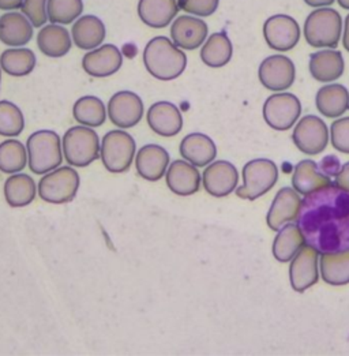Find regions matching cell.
Listing matches in <instances>:
<instances>
[{"label": "cell", "mask_w": 349, "mask_h": 356, "mask_svg": "<svg viewBox=\"0 0 349 356\" xmlns=\"http://www.w3.org/2000/svg\"><path fill=\"white\" fill-rule=\"evenodd\" d=\"M306 245L320 255L349 249V191L336 183L306 195L296 218Z\"/></svg>", "instance_id": "6da1fadb"}, {"label": "cell", "mask_w": 349, "mask_h": 356, "mask_svg": "<svg viewBox=\"0 0 349 356\" xmlns=\"http://www.w3.org/2000/svg\"><path fill=\"white\" fill-rule=\"evenodd\" d=\"M143 63L147 72L160 81L179 78L187 67L186 54L168 37L152 38L143 49Z\"/></svg>", "instance_id": "7a4b0ae2"}, {"label": "cell", "mask_w": 349, "mask_h": 356, "mask_svg": "<svg viewBox=\"0 0 349 356\" xmlns=\"http://www.w3.org/2000/svg\"><path fill=\"white\" fill-rule=\"evenodd\" d=\"M28 165L35 175H45L60 167L63 146L58 133L52 130L35 131L26 143Z\"/></svg>", "instance_id": "3957f363"}, {"label": "cell", "mask_w": 349, "mask_h": 356, "mask_svg": "<svg viewBox=\"0 0 349 356\" xmlns=\"http://www.w3.org/2000/svg\"><path fill=\"white\" fill-rule=\"evenodd\" d=\"M343 33V19L339 11L320 7L309 14L305 22V38L314 48H336Z\"/></svg>", "instance_id": "277c9868"}, {"label": "cell", "mask_w": 349, "mask_h": 356, "mask_svg": "<svg viewBox=\"0 0 349 356\" xmlns=\"http://www.w3.org/2000/svg\"><path fill=\"white\" fill-rule=\"evenodd\" d=\"M63 154L71 167H88L100 157L102 143L92 127L75 126L63 136Z\"/></svg>", "instance_id": "5b68a950"}, {"label": "cell", "mask_w": 349, "mask_h": 356, "mask_svg": "<svg viewBox=\"0 0 349 356\" xmlns=\"http://www.w3.org/2000/svg\"><path fill=\"white\" fill-rule=\"evenodd\" d=\"M137 154V143L131 134L123 130L108 131L102 141L100 157L106 171L124 174L130 170Z\"/></svg>", "instance_id": "8992f818"}, {"label": "cell", "mask_w": 349, "mask_h": 356, "mask_svg": "<svg viewBox=\"0 0 349 356\" xmlns=\"http://www.w3.org/2000/svg\"><path fill=\"white\" fill-rule=\"evenodd\" d=\"M79 183V175L72 167H59L41 178L38 183V195L48 204H69L75 198Z\"/></svg>", "instance_id": "52a82bcc"}, {"label": "cell", "mask_w": 349, "mask_h": 356, "mask_svg": "<svg viewBox=\"0 0 349 356\" xmlns=\"http://www.w3.org/2000/svg\"><path fill=\"white\" fill-rule=\"evenodd\" d=\"M277 179L279 170L272 160H251L243 168V186L236 188V195L242 200L254 201L270 191Z\"/></svg>", "instance_id": "ba28073f"}, {"label": "cell", "mask_w": 349, "mask_h": 356, "mask_svg": "<svg viewBox=\"0 0 349 356\" xmlns=\"http://www.w3.org/2000/svg\"><path fill=\"white\" fill-rule=\"evenodd\" d=\"M302 113L300 100L292 93H277L265 102L263 119L276 131L289 130Z\"/></svg>", "instance_id": "9c48e42d"}, {"label": "cell", "mask_w": 349, "mask_h": 356, "mask_svg": "<svg viewBox=\"0 0 349 356\" xmlns=\"http://www.w3.org/2000/svg\"><path fill=\"white\" fill-rule=\"evenodd\" d=\"M292 140L302 153L310 156L319 154L326 149L329 143V129L320 118L307 115L296 124L292 133Z\"/></svg>", "instance_id": "30bf717a"}, {"label": "cell", "mask_w": 349, "mask_h": 356, "mask_svg": "<svg viewBox=\"0 0 349 356\" xmlns=\"http://www.w3.org/2000/svg\"><path fill=\"white\" fill-rule=\"evenodd\" d=\"M143 102L140 96L130 90L115 93L108 103L109 120L119 129H131L137 126L143 116Z\"/></svg>", "instance_id": "8fae6325"}, {"label": "cell", "mask_w": 349, "mask_h": 356, "mask_svg": "<svg viewBox=\"0 0 349 356\" xmlns=\"http://www.w3.org/2000/svg\"><path fill=\"white\" fill-rule=\"evenodd\" d=\"M263 37L272 49L286 52L299 42L300 28L295 18L285 14H276L269 17L263 24Z\"/></svg>", "instance_id": "7c38bea8"}, {"label": "cell", "mask_w": 349, "mask_h": 356, "mask_svg": "<svg viewBox=\"0 0 349 356\" xmlns=\"http://www.w3.org/2000/svg\"><path fill=\"white\" fill-rule=\"evenodd\" d=\"M258 76L266 89L281 92L289 89L295 83L296 69L288 56L273 55L261 63Z\"/></svg>", "instance_id": "4fadbf2b"}, {"label": "cell", "mask_w": 349, "mask_h": 356, "mask_svg": "<svg viewBox=\"0 0 349 356\" xmlns=\"http://www.w3.org/2000/svg\"><path fill=\"white\" fill-rule=\"evenodd\" d=\"M318 255L319 252L314 248L305 245L292 258L289 266V279L292 288L296 292H305L318 283Z\"/></svg>", "instance_id": "5bb4252c"}, {"label": "cell", "mask_w": 349, "mask_h": 356, "mask_svg": "<svg viewBox=\"0 0 349 356\" xmlns=\"http://www.w3.org/2000/svg\"><path fill=\"white\" fill-rule=\"evenodd\" d=\"M123 65V55L113 44H104L89 51L82 59V69L90 76L106 78L119 72Z\"/></svg>", "instance_id": "9a60e30c"}, {"label": "cell", "mask_w": 349, "mask_h": 356, "mask_svg": "<svg viewBox=\"0 0 349 356\" xmlns=\"http://www.w3.org/2000/svg\"><path fill=\"white\" fill-rule=\"evenodd\" d=\"M202 181L208 194L216 198H222L236 188L239 174L232 163L220 160L210 163L202 175Z\"/></svg>", "instance_id": "2e32d148"}, {"label": "cell", "mask_w": 349, "mask_h": 356, "mask_svg": "<svg viewBox=\"0 0 349 356\" xmlns=\"http://www.w3.org/2000/svg\"><path fill=\"white\" fill-rule=\"evenodd\" d=\"M208 24L193 15L177 17L171 26V38L180 49L200 48L208 38Z\"/></svg>", "instance_id": "e0dca14e"}, {"label": "cell", "mask_w": 349, "mask_h": 356, "mask_svg": "<svg viewBox=\"0 0 349 356\" xmlns=\"http://www.w3.org/2000/svg\"><path fill=\"white\" fill-rule=\"evenodd\" d=\"M171 157L167 149L160 145L149 143L142 146L136 154V168L140 178L147 181H157L170 167Z\"/></svg>", "instance_id": "ac0fdd59"}, {"label": "cell", "mask_w": 349, "mask_h": 356, "mask_svg": "<svg viewBox=\"0 0 349 356\" xmlns=\"http://www.w3.org/2000/svg\"><path fill=\"white\" fill-rule=\"evenodd\" d=\"M146 120L152 131L167 138L177 136L183 129L181 112L170 102L154 103L147 109Z\"/></svg>", "instance_id": "d6986e66"}, {"label": "cell", "mask_w": 349, "mask_h": 356, "mask_svg": "<svg viewBox=\"0 0 349 356\" xmlns=\"http://www.w3.org/2000/svg\"><path fill=\"white\" fill-rule=\"evenodd\" d=\"M302 198L295 188L284 187L273 200L268 213V225L273 231H279L285 224L295 221L300 211Z\"/></svg>", "instance_id": "ffe728a7"}, {"label": "cell", "mask_w": 349, "mask_h": 356, "mask_svg": "<svg viewBox=\"0 0 349 356\" xmlns=\"http://www.w3.org/2000/svg\"><path fill=\"white\" fill-rule=\"evenodd\" d=\"M165 180L170 190L179 197H190L201 187V174L195 165L184 160H176L170 164Z\"/></svg>", "instance_id": "44dd1931"}, {"label": "cell", "mask_w": 349, "mask_h": 356, "mask_svg": "<svg viewBox=\"0 0 349 356\" xmlns=\"http://www.w3.org/2000/svg\"><path fill=\"white\" fill-rule=\"evenodd\" d=\"M33 28L22 13H6L0 17V41L8 47H24L32 40Z\"/></svg>", "instance_id": "7402d4cb"}, {"label": "cell", "mask_w": 349, "mask_h": 356, "mask_svg": "<svg viewBox=\"0 0 349 356\" xmlns=\"http://www.w3.org/2000/svg\"><path fill=\"white\" fill-rule=\"evenodd\" d=\"M72 42L85 51H92L103 45L106 29L104 22L96 15H82L79 17L71 29Z\"/></svg>", "instance_id": "603a6c76"}, {"label": "cell", "mask_w": 349, "mask_h": 356, "mask_svg": "<svg viewBox=\"0 0 349 356\" xmlns=\"http://www.w3.org/2000/svg\"><path fill=\"white\" fill-rule=\"evenodd\" d=\"M179 152L186 161L195 167H206L217 156L216 143L202 133L186 136L180 143Z\"/></svg>", "instance_id": "cb8c5ba5"}, {"label": "cell", "mask_w": 349, "mask_h": 356, "mask_svg": "<svg viewBox=\"0 0 349 356\" xmlns=\"http://www.w3.org/2000/svg\"><path fill=\"white\" fill-rule=\"evenodd\" d=\"M179 13L177 0H140L138 17L140 21L153 28H167Z\"/></svg>", "instance_id": "d4e9b609"}, {"label": "cell", "mask_w": 349, "mask_h": 356, "mask_svg": "<svg viewBox=\"0 0 349 356\" xmlns=\"http://www.w3.org/2000/svg\"><path fill=\"white\" fill-rule=\"evenodd\" d=\"M70 32L58 24H51L42 26L37 36V47L48 58H63L70 52Z\"/></svg>", "instance_id": "484cf974"}, {"label": "cell", "mask_w": 349, "mask_h": 356, "mask_svg": "<svg viewBox=\"0 0 349 356\" xmlns=\"http://www.w3.org/2000/svg\"><path fill=\"white\" fill-rule=\"evenodd\" d=\"M315 106L326 118H340L349 109L348 89L339 83L322 86L316 93Z\"/></svg>", "instance_id": "4316f807"}, {"label": "cell", "mask_w": 349, "mask_h": 356, "mask_svg": "<svg viewBox=\"0 0 349 356\" xmlns=\"http://www.w3.org/2000/svg\"><path fill=\"white\" fill-rule=\"evenodd\" d=\"M329 184H332V178L325 175L320 167L313 160H303L295 167L292 186L299 194L309 195Z\"/></svg>", "instance_id": "83f0119b"}, {"label": "cell", "mask_w": 349, "mask_h": 356, "mask_svg": "<svg viewBox=\"0 0 349 356\" xmlns=\"http://www.w3.org/2000/svg\"><path fill=\"white\" fill-rule=\"evenodd\" d=\"M344 58L341 52L325 49L310 56V72L319 82H332L344 72Z\"/></svg>", "instance_id": "f1b7e54d"}, {"label": "cell", "mask_w": 349, "mask_h": 356, "mask_svg": "<svg viewBox=\"0 0 349 356\" xmlns=\"http://www.w3.org/2000/svg\"><path fill=\"white\" fill-rule=\"evenodd\" d=\"M37 186L26 174H13L4 183V198L11 208H25L35 201Z\"/></svg>", "instance_id": "f546056e"}, {"label": "cell", "mask_w": 349, "mask_h": 356, "mask_svg": "<svg viewBox=\"0 0 349 356\" xmlns=\"http://www.w3.org/2000/svg\"><path fill=\"white\" fill-rule=\"evenodd\" d=\"M234 54V47L225 32H217L204 42L201 49L202 62L211 69H220L227 66Z\"/></svg>", "instance_id": "4dcf8cb0"}, {"label": "cell", "mask_w": 349, "mask_h": 356, "mask_svg": "<svg viewBox=\"0 0 349 356\" xmlns=\"http://www.w3.org/2000/svg\"><path fill=\"white\" fill-rule=\"evenodd\" d=\"M320 275L325 283L340 286L349 284V249L320 255Z\"/></svg>", "instance_id": "1f68e13d"}, {"label": "cell", "mask_w": 349, "mask_h": 356, "mask_svg": "<svg viewBox=\"0 0 349 356\" xmlns=\"http://www.w3.org/2000/svg\"><path fill=\"white\" fill-rule=\"evenodd\" d=\"M305 243V236L298 224H286L279 229L273 242V255L279 262H289Z\"/></svg>", "instance_id": "d6a6232c"}, {"label": "cell", "mask_w": 349, "mask_h": 356, "mask_svg": "<svg viewBox=\"0 0 349 356\" xmlns=\"http://www.w3.org/2000/svg\"><path fill=\"white\" fill-rule=\"evenodd\" d=\"M72 116L86 127H100L106 120V108L103 100L96 96H83L78 99L72 107Z\"/></svg>", "instance_id": "836d02e7"}, {"label": "cell", "mask_w": 349, "mask_h": 356, "mask_svg": "<svg viewBox=\"0 0 349 356\" xmlns=\"http://www.w3.org/2000/svg\"><path fill=\"white\" fill-rule=\"evenodd\" d=\"M37 65L35 52L29 48L6 49L0 56V67L11 76H26Z\"/></svg>", "instance_id": "e575fe53"}, {"label": "cell", "mask_w": 349, "mask_h": 356, "mask_svg": "<svg viewBox=\"0 0 349 356\" xmlns=\"http://www.w3.org/2000/svg\"><path fill=\"white\" fill-rule=\"evenodd\" d=\"M28 164V149L17 140L0 143V171L7 175L19 174Z\"/></svg>", "instance_id": "d590c367"}, {"label": "cell", "mask_w": 349, "mask_h": 356, "mask_svg": "<svg viewBox=\"0 0 349 356\" xmlns=\"http://www.w3.org/2000/svg\"><path fill=\"white\" fill-rule=\"evenodd\" d=\"M83 11L82 0H48L47 13L52 24L69 25L75 22Z\"/></svg>", "instance_id": "8d00e7d4"}, {"label": "cell", "mask_w": 349, "mask_h": 356, "mask_svg": "<svg viewBox=\"0 0 349 356\" xmlns=\"http://www.w3.org/2000/svg\"><path fill=\"white\" fill-rule=\"evenodd\" d=\"M25 129V118L18 106L11 102H0V136L17 137Z\"/></svg>", "instance_id": "74e56055"}, {"label": "cell", "mask_w": 349, "mask_h": 356, "mask_svg": "<svg viewBox=\"0 0 349 356\" xmlns=\"http://www.w3.org/2000/svg\"><path fill=\"white\" fill-rule=\"evenodd\" d=\"M48 0H24L21 11L35 28H42L48 22Z\"/></svg>", "instance_id": "f35d334b"}, {"label": "cell", "mask_w": 349, "mask_h": 356, "mask_svg": "<svg viewBox=\"0 0 349 356\" xmlns=\"http://www.w3.org/2000/svg\"><path fill=\"white\" fill-rule=\"evenodd\" d=\"M330 140L336 150L349 154V118L333 122L330 127Z\"/></svg>", "instance_id": "ab89813d"}, {"label": "cell", "mask_w": 349, "mask_h": 356, "mask_svg": "<svg viewBox=\"0 0 349 356\" xmlns=\"http://www.w3.org/2000/svg\"><path fill=\"white\" fill-rule=\"evenodd\" d=\"M179 8L195 17L213 15L220 4V0H177Z\"/></svg>", "instance_id": "60d3db41"}, {"label": "cell", "mask_w": 349, "mask_h": 356, "mask_svg": "<svg viewBox=\"0 0 349 356\" xmlns=\"http://www.w3.org/2000/svg\"><path fill=\"white\" fill-rule=\"evenodd\" d=\"M319 167L322 170V172L325 175H327L329 178L337 177V174L341 170V164L340 160L336 156H326L322 159V161L319 163Z\"/></svg>", "instance_id": "b9f144b4"}, {"label": "cell", "mask_w": 349, "mask_h": 356, "mask_svg": "<svg viewBox=\"0 0 349 356\" xmlns=\"http://www.w3.org/2000/svg\"><path fill=\"white\" fill-rule=\"evenodd\" d=\"M336 184L344 190L349 191V163L344 164L340 172L336 177Z\"/></svg>", "instance_id": "7bdbcfd3"}, {"label": "cell", "mask_w": 349, "mask_h": 356, "mask_svg": "<svg viewBox=\"0 0 349 356\" xmlns=\"http://www.w3.org/2000/svg\"><path fill=\"white\" fill-rule=\"evenodd\" d=\"M24 0H0V10L3 11H14L22 7Z\"/></svg>", "instance_id": "ee69618b"}, {"label": "cell", "mask_w": 349, "mask_h": 356, "mask_svg": "<svg viewBox=\"0 0 349 356\" xmlns=\"http://www.w3.org/2000/svg\"><path fill=\"white\" fill-rule=\"evenodd\" d=\"M336 0H305V3L310 7H315V8H320V7H329L334 3Z\"/></svg>", "instance_id": "f6af8a7d"}, {"label": "cell", "mask_w": 349, "mask_h": 356, "mask_svg": "<svg viewBox=\"0 0 349 356\" xmlns=\"http://www.w3.org/2000/svg\"><path fill=\"white\" fill-rule=\"evenodd\" d=\"M343 44H344V48L349 52V14L346 18V22H344V35H343Z\"/></svg>", "instance_id": "bcb514c9"}, {"label": "cell", "mask_w": 349, "mask_h": 356, "mask_svg": "<svg viewBox=\"0 0 349 356\" xmlns=\"http://www.w3.org/2000/svg\"><path fill=\"white\" fill-rule=\"evenodd\" d=\"M337 3H339V6H340L341 8L349 10V0H337Z\"/></svg>", "instance_id": "7dc6e473"}, {"label": "cell", "mask_w": 349, "mask_h": 356, "mask_svg": "<svg viewBox=\"0 0 349 356\" xmlns=\"http://www.w3.org/2000/svg\"><path fill=\"white\" fill-rule=\"evenodd\" d=\"M0 79H1V72H0Z\"/></svg>", "instance_id": "c3c4849f"}]
</instances>
